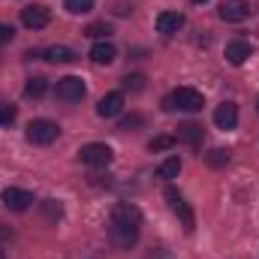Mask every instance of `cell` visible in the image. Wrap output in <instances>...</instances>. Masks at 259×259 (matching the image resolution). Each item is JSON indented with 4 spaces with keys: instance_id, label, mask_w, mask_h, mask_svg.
<instances>
[{
    "instance_id": "obj_1",
    "label": "cell",
    "mask_w": 259,
    "mask_h": 259,
    "mask_svg": "<svg viewBox=\"0 0 259 259\" xmlns=\"http://www.w3.org/2000/svg\"><path fill=\"white\" fill-rule=\"evenodd\" d=\"M202 106H205V97L196 88H178V91H172L163 100V109L166 112H175V109H181V112H199Z\"/></svg>"
},
{
    "instance_id": "obj_2",
    "label": "cell",
    "mask_w": 259,
    "mask_h": 259,
    "mask_svg": "<svg viewBox=\"0 0 259 259\" xmlns=\"http://www.w3.org/2000/svg\"><path fill=\"white\" fill-rule=\"evenodd\" d=\"M139 232H142L139 223L109 220V241H112V247H118V250H130V247L139 241Z\"/></svg>"
},
{
    "instance_id": "obj_3",
    "label": "cell",
    "mask_w": 259,
    "mask_h": 259,
    "mask_svg": "<svg viewBox=\"0 0 259 259\" xmlns=\"http://www.w3.org/2000/svg\"><path fill=\"white\" fill-rule=\"evenodd\" d=\"M27 142L30 145H39V148H46V145H52L58 136H61V127L55 124V121H49V118H36V121H30L27 124Z\"/></svg>"
},
{
    "instance_id": "obj_4",
    "label": "cell",
    "mask_w": 259,
    "mask_h": 259,
    "mask_svg": "<svg viewBox=\"0 0 259 259\" xmlns=\"http://www.w3.org/2000/svg\"><path fill=\"white\" fill-rule=\"evenodd\" d=\"M112 148L106 145V142H88V145H81L78 148V160L84 163V166H91V169H100V166H109L112 163Z\"/></svg>"
},
{
    "instance_id": "obj_5",
    "label": "cell",
    "mask_w": 259,
    "mask_h": 259,
    "mask_svg": "<svg viewBox=\"0 0 259 259\" xmlns=\"http://www.w3.org/2000/svg\"><path fill=\"white\" fill-rule=\"evenodd\" d=\"M84 81L78 78V75H64V78H58V84H55V97L61 100V103H81L84 100Z\"/></svg>"
},
{
    "instance_id": "obj_6",
    "label": "cell",
    "mask_w": 259,
    "mask_h": 259,
    "mask_svg": "<svg viewBox=\"0 0 259 259\" xmlns=\"http://www.w3.org/2000/svg\"><path fill=\"white\" fill-rule=\"evenodd\" d=\"M166 202H169V208H172V214L175 217H181V223H184V229L187 232H193V226H196V217H193V211H190V205H187V199L178 193L175 187H166Z\"/></svg>"
},
{
    "instance_id": "obj_7",
    "label": "cell",
    "mask_w": 259,
    "mask_h": 259,
    "mask_svg": "<svg viewBox=\"0 0 259 259\" xmlns=\"http://www.w3.org/2000/svg\"><path fill=\"white\" fill-rule=\"evenodd\" d=\"M49 21H52V15L42 3H30L21 9V24L27 30H42V27H49Z\"/></svg>"
},
{
    "instance_id": "obj_8",
    "label": "cell",
    "mask_w": 259,
    "mask_h": 259,
    "mask_svg": "<svg viewBox=\"0 0 259 259\" xmlns=\"http://www.w3.org/2000/svg\"><path fill=\"white\" fill-rule=\"evenodd\" d=\"M0 202H3L9 211L21 214V211H27V208L33 205V193H27V190H21V187H6V190L0 193Z\"/></svg>"
},
{
    "instance_id": "obj_9",
    "label": "cell",
    "mask_w": 259,
    "mask_h": 259,
    "mask_svg": "<svg viewBox=\"0 0 259 259\" xmlns=\"http://www.w3.org/2000/svg\"><path fill=\"white\" fill-rule=\"evenodd\" d=\"M217 15L223 21H229V24H238V21H244L250 15V3L247 0H223L220 9H217Z\"/></svg>"
},
{
    "instance_id": "obj_10",
    "label": "cell",
    "mask_w": 259,
    "mask_h": 259,
    "mask_svg": "<svg viewBox=\"0 0 259 259\" xmlns=\"http://www.w3.org/2000/svg\"><path fill=\"white\" fill-rule=\"evenodd\" d=\"M121 112H124V94L121 91H109L106 97H100V103H97L100 118H118Z\"/></svg>"
},
{
    "instance_id": "obj_11",
    "label": "cell",
    "mask_w": 259,
    "mask_h": 259,
    "mask_svg": "<svg viewBox=\"0 0 259 259\" xmlns=\"http://www.w3.org/2000/svg\"><path fill=\"white\" fill-rule=\"evenodd\" d=\"M214 124L217 130H235L238 127V106L235 103H220L217 109H214Z\"/></svg>"
},
{
    "instance_id": "obj_12",
    "label": "cell",
    "mask_w": 259,
    "mask_h": 259,
    "mask_svg": "<svg viewBox=\"0 0 259 259\" xmlns=\"http://www.w3.org/2000/svg\"><path fill=\"white\" fill-rule=\"evenodd\" d=\"M250 55H253V46H250L247 39H232V42H226V61L232 66H241Z\"/></svg>"
},
{
    "instance_id": "obj_13",
    "label": "cell",
    "mask_w": 259,
    "mask_h": 259,
    "mask_svg": "<svg viewBox=\"0 0 259 259\" xmlns=\"http://www.w3.org/2000/svg\"><path fill=\"white\" fill-rule=\"evenodd\" d=\"M154 24H157V33L169 36V33H178V30L184 27V15H181V12H169V9H166V12H160V15H157V21H154Z\"/></svg>"
},
{
    "instance_id": "obj_14",
    "label": "cell",
    "mask_w": 259,
    "mask_h": 259,
    "mask_svg": "<svg viewBox=\"0 0 259 259\" xmlns=\"http://www.w3.org/2000/svg\"><path fill=\"white\" fill-rule=\"evenodd\" d=\"M115 58H118V49H115L109 39H103V42H94V49H91V61H94L97 66L115 64Z\"/></svg>"
},
{
    "instance_id": "obj_15",
    "label": "cell",
    "mask_w": 259,
    "mask_h": 259,
    "mask_svg": "<svg viewBox=\"0 0 259 259\" xmlns=\"http://www.w3.org/2000/svg\"><path fill=\"white\" fill-rule=\"evenodd\" d=\"M175 139L184 142V145H190V148H199V145H202V127L193 124V121H187V124L178 127V136H175Z\"/></svg>"
},
{
    "instance_id": "obj_16",
    "label": "cell",
    "mask_w": 259,
    "mask_h": 259,
    "mask_svg": "<svg viewBox=\"0 0 259 259\" xmlns=\"http://www.w3.org/2000/svg\"><path fill=\"white\" fill-rule=\"evenodd\" d=\"M42 58H46L49 64H72L78 55H75L72 49H66V46H49V49L42 52Z\"/></svg>"
},
{
    "instance_id": "obj_17",
    "label": "cell",
    "mask_w": 259,
    "mask_h": 259,
    "mask_svg": "<svg viewBox=\"0 0 259 259\" xmlns=\"http://www.w3.org/2000/svg\"><path fill=\"white\" fill-rule=\"evenodd\" d=\"M178 172H181V157H178V154L166 157V160L157 166V178H163V181H172V178H178Z\"/></svg>"
},
{
    "instance_id": "obj_18",
    "label": "cell",
    "mask_w": 259,
    "mask_h": 259,
    "mask_svg": "<svg viewBox=\"0 0 259 259\" xmlns=\"http://www.w3.org/2000/svg\"><path fill=\"white\" fill-rule=\"evenodd\" d=\"M46 91H49V78H42V75L27 78V84H24V97H27V100H42Z\"/></svg>"
},
{
    "instance_id": "obj_19",
    "label": "cell",
    "mask_w": 259,
    "mask_h": 259,
    "mask_svg": "<svg viewBox=\"0 0 259 259\" xmlns=\"http://www.w3.org/2000/svg\"><path fill=\"white\" fill-rule=\"evenodd\" d=\"M84 36H88V39L103 42V39H109V36H112V24H106V21H94V24H88V27H84Z\"/></svg>"
},
{
    "instance_id": "obj_20",
    "label": "cell",
    "mask_w": 259,
    "mask_h": 259,
    "mask_svg": "<svg viewBox=\"0 0 259 259\" xmlns=\"http://www.w3.org/2000/svg\"><path fill=\"white\" fill-rule=\"evenodd\" d=\"M205 163H208L211 169H220V166H226V163H229V151L214 148V151H208V154H205Z\"/></svg>"
},
{
    "instance_id": "obj_21",
    "label": "cell",
    "mask_w": 259,
    "mask_h": 259,
    "mask_svg": "<svg viewBox=\"0 0 259 259\" xmlns=\"http://www.w3.org/2000/svg\"><path fill=\"white\" fill-rule=\"evenodd\" d=\"M64 9L72 15H88L94 9V0H64Z\"/></svg>"
},
{
    "instance_id": "obj_22",
    "label": "cell",
    "mask_w": 259,
    "mask_h": 259,
    "mask_svg": "<svg viewBox=\"0 0 259 259\" xmlns=\"http://www.w3.org/2000/svg\"><path fill=\"white\" fill-rule=\"evenodd\" d=\"M175 142H178L175 136H157V139H151V142H148V151H151V154H157V151H169Z\"/></svg>"
},
{
    "instance_id": "obj_23",
    "label": "cell",
    "mask_w": 259,
    "mask_h": 259,
    "mask_svg": "<svg viewBox=\"0 0 259 259\" xmlns=\"http://www.w3.org/2000/svg\"><path fill=\"white\" fill-rule=\"evenodd\" d=\"M15 115H18V109L12 103H0V127H9L15 121Z\"/></svg>"
},
{
    "instance_id": "obj_24",
    "label": "cell",
    "mask_w": 259,
    "mask_h": 259,
    "mask_svg": "<svg viewBox=\"0 0 259 259\" xmlns=\"http://www.w3.org/2000/svg\"><path fill=\"white\" fill-rule=\"evenodd\" d=\"M124 91H133V94H139V91H145V75H124Z\"/></svg>"
},
{
    "instance_id": "obj_25",
    "label": "cell",
    "mask_w": 259,
    "mask_h": 259,
    "mask_svg": "<svg viewBox=\"0 0 259 259\" xmlns=\"http://www.w3.org/2000/svg\"><path fill=\"white\" fill-rule=\"evenodd\" d=\"M142 124H145V118H142V115H130V118H124V121H121V127H118V130L130 133V130H139Z\"/></svg>"
},
{
    "instance_id": "obj_26",
    "label": "cell",
    "mask_w": 259,
    "mask_h": 259,
    "mask_svg": "<svg viewBox=\"0 0 259 259\" xmlns=\"http://www.w3.org/2000/svg\"><path fill=\"white\" fill-rule=\"evenodd\" d=\"M12 36H15V30H12V24H3V21H0V46H6V42H12Z\"/></svg>"
},
{
    "instance_id": "obj_27",
    "label": "cell",
    "mask_w": 259,
    "mask_h": 259,
    "mask_svg": "<svg viewBox=\"0 0 259 259\" xmlns=\"http://www.w3.org/2000/svg\"><path fill=\"white\" fill-rule=\"evenodd\" d=\"M0 238H12V229H0Z\"/></svg>"
},
{
    "instance_id": "obj_28",
    "label": "cell",
    "mask_w": 259,
    "mask_h": 259,
    "mask_svg": "<svg viewBox=\"0 0 259 259\" xmlns=\"http://www.w3.org/2000/svg\"><path fill=\"white\" fill-rule=\"evenodd\" d=\"M190 3H196V6H199V3H208V0H190Z\"/></svg>"
},
{
    "instance_id": "obj_29",
    "label": "cell",
    "mask_w": 259,
    "mask_h": 259,
    "mask_svg": "<svg viewBox=\"0 0 259 259\" xmlns=\"http://www.w3.org/2000/svg\"><path fill=\"white\" fill-rule=\"evenodd\" d=\"M0 259H6V253H3V250H0Z\"/></svg>"
},
{
    "instance_id": "obj_30",
    "label": "cell",
    "mask_w": 259,
    "mask_h": 259,
    "mask_svg": "<svg viewBox=\"0 0 259 259\" xmlns=\"http://www.w3.org/2000/svg\"><path fill=\"white\" fill-rule=\"evenodd\" d=\"M256 112H259V97H256Z\"/></svg>"
}]
</instances>
